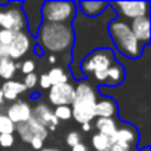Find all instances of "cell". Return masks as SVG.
Segmentation results:
<instances>
[{
  "instance_id": "cell-8",
  "label": "cell",
  "mask_w": 151,
  "mask_h": 151,
  "mask_svg": "<svg viewBox=\"0 0 151 151\" xmlns=\"http://www.w3.org/2000/svg\"><path fill=\"white\" fill-rule=\"evenodd\" d=\"M93 80L96 82L95 85L98 86H104V88H117L120 86L124 79H126V70L124 67L119 62V61H114L107 70L104 71H99V73H95L93 76ZM91 77V79H92Z\"/></svg>"
},
{
  "instance_id": "cell-5",
  "label": "cell",
  "mask_w": 151,
  "mask_h": 151,
  "mask_svg": "<svg viewBox=\"0 0 151 151\" xmlns=\"http://www.w3.org/2000/svg\"><path fill=\"white\" fill-rule=\"evenodd\" d=\"M114 61H116V56H114L113 49L99 47V49H95V50L89 52L82 59V62L79 64V71L83 74L85 79L89 80L95 73L107 70Z\"/></svg>"
},
{
  "instance_id": "cell-11",
  "label": "cell",
  "mask_w": 151,
  "mask_h": 151,
  "mask_svg": "<svg viewBox=\"0 0 151 151\" xmlns=\"http://www.w3.org/2000/svg\"><path fill=\"white\" fill-rule=\"evenodd\" d=\"M76 96V89L73 83H62V85H55L49 88L47 99L53 107H61V105H71Z\"/></svg>"
},
{
  "instance_id": "cell-19",
  "label": "cell",
  "mask_w": 151,
  "mask_h": 151,
  "mask_svg": "<svg viewBox=\"0 0 151 151\" xmlns=\"http://www.w3.org/2000/svg\"><path fill=\"white\" fill-rule=\"evenodd\" d=\"M95 127H96L98 133H101V135L111 139L113 135L116 133L117 127H119V122L116 119H96Z\"/></svg>"
},
{
  "instance_id": "cell-1",
  "label": "cell",
  "mask_w": 151,
  "mask_h": 151,
  "mask_svg": "<svg viewBox=\"0 0 151 151\" xmlns=\"http://www.w3.org/2000/svg\"><path fill=\"white\" fill-rule=\"evenodd\" d=\"M36 45L45 52H50L52 55L71 53L74 46V30L71 24H52L42 22L36 36Z\"/></svg>"
},
{
  "instance_id": "cell-39",
  "label": "cell",
  "mask_w": 151,
  "mask_h": 151,
  "mask_svg": "<svg viewBox=\"0 0 151 151\" xmlns=\"http://www.w3.org/2000/svg\"><path fill=\"white\" fill-rule=\"evenodd\" d=\"M139 151H150V147H144V148H141Z\"/></svg>"
},
{
  "instance_id": "cell-12",
  "label": "cell",
  "mask_w": 151,
  "mask_h": 151,
  "mask_svg": "<svg viewBox=\"0 0 151 151\" xmlns=\"http://www.w3.org/2000/svg\"><path fill=\"white\" fill-rule=\"evenodd\" d=\"M42 5L43 2H22V12L27 21V33L36 36L39 27L42 25Z\"/></svg>"
},
{
  "instance_id": "cell-18",
  "label": "cell",
  "mask_w": 151,
  "mask_h": 151,
  "mask_svg": "<svg viewBox=\"0 0 151 151\" xmlns=\"http://www.w3.org/2000/svg\"><path fill=\"white\" fill-rule=\"evenodd\" d=\"M2 93L5 96V101H17V98L24 93L27 91V88L24 86L22 82H18V80H9V82H5L2 85Z\"/></svg>"
},
{
  "instance_id": "cell-34",
  "label": "cell",
  "mask_w": 151,
  "mask_h": 151,
  "mask_svg": "<svg viewBox=\"0 0 151 151\" xmlns=\"http://www.w3.org/2000/svg\"><path fill=\"white\" fill-rule=\"evenodd\" d=\"M91 127H92L91 123H85V124H82V130H83V132H89Z\"/></svg>"
},
{
  "instance_id": "cell-35",
  "label": "cell",
  "mask_w": 151,
  "mask_h": 151,
  "mask_svg": "<svg viewBox=\"0 0 151 151\" xmlns=\"http://www.w3.org/2000/svg\"><path fill=\"white\" fill-rule=\"evenodd\" d=\"M40 151H61L59 148H52V147H47V148H42Z\"/></svg>"
},
{
  "instance_id": "cell-32",
  "label": "cell",
  "mask_w": 151,
  "mask_h": 151,
  "mask_svg": "<svg viewBox=\"0 0 151 151\" xmlns=\"http://www.w3.org/2000/svg\"><path fill=\"white\" fill-rule=\"evenodd\" d=\"M71 151H88V147H86L83 142H80V144H77V145H74V147L71 148Z\"/></svg>"
},
{
  "instance_id": "cell-40",
  "label": "cell",
  "mask_w": 151,
  "mask_h": 151,
  "mask_svg": "<svg viewBox=\"0 0 151 151\" xmlns=\"http://www.w3.org/2000/svg\"><path fill=\"white\" fill-rule=\"evenodd\" d=\"M3 58H5V56H3L2 53H0V62H2V59H3Z\"/></svg>"
},
{
  "instance_id": "cell-22",
  "label": "cell",
  "mask_w": 151,
  "mask_h": 151,
  "mask_svg": "<svg viewBox=\"0 0 151 151\" xmlns=\"http://www.w3.org/2000/svg\"><path fill=\"white\" fill-rule=\"evenodd\" d=\"M110 145H111V139L110 138H107V136H104V135H101L98 132L92 136V147L96 151H105Z\"/></svg>"
},
{
  "instance_id": "cell-13",
  "label": "cell",
  "mask_w": 151,
  "mask_h": 151,
  "mask_svg": "<svg viewBox=\"0 0 151 151\" xmlns=\"http://www.w3.org/2000/svg\"><path fill=\"white\" fill-rule=\"evenodd\" d=\"M31 117L43 127H46L47 132H55L59 124V120L53 116V111L43 102H39L34 108H31Z\"/></svg>"
},
{
  "instance_id": "cell-26",
  "label": "cell",
  "mask_w": 151,
  "mask_h": 151,
  "mask_svg": "<svg viewBox=\"0 0 151 151\" xmlns=\"http://www.w3.org/2000/svg\"><path fill=\"white\" fill-rule=\"evenodd\" d=\"M37 82H39V76L36 73H31V74H27L25 76V79H24V86L27 89H34L37 86Z\"/></svg>"
},
{
  "instance_id": "cell-29",
  "label": "cell",
  "mask_w": 151,
  "mask_h": 151,
  "mask_svg": "<svg viewBox=\"0 0 151 151\" xmlns=\"http://www.w3.org/2000/svg\"><path fill=\"white\" fill-rule=\"evenodd\" d=\"M37 85L42 88V89H49L50 88V82H49V77H47V74H40V77H39V82Z\"/></svg>"
},
{
  "instance_id": "cell-4",
  "label": "cell",
  "mask_w": 151,
  "mask_h": 151,
  "mask_svg": "<svg viewBox=\"0 0 151 151\" xmlns=\"http://www.w3.org/2000/svg\"><path fill=\"white\" fill-rule=\"evenodd\" d=\"M77 12V2L46 0L42 5V21L52 24H73Z\"/></svg>"
},
{
  "instance_id": "cell-7",
  "label": "cell",
  "mask_w": 151,
  "mask_h": 151,
  "mask_svg": "<svg viewBox=\"0 0 151 151\" xmlns=\"http://www.w3.org/2000/svg\"><path fill=\"white\" fill-rule=\"evenodd\" d=\"M110 6L114 9L119 18L126 21V19L148 17L151 3L147 0H141V2H110Z\"/></svg>"
},
{
  "instance_id": "cell-24",
  "label": "cell",
  "mask_w": 151,
  "mask_h": 151,
  "mask_svg": "<svg viewBox=\"0 0 151 151\" xmlns=\"http://www.w3.org/2000/svg\"><path fill=\"white\" fill-rule=\"evenodd\" d=\"M53 116L61 122H67V120H70L71 119V107H68V105H61V107H55V110H53Z\"/></svg>"
},
{
  "instance_id": "cell-15",
  "label": "cell",
  "mask_w": 151,
  "mask_h": 151,
  "mask_svg": "<svg viewBox=\"0 0 151 151\" xmlns=\"http://www.w3.org/2000/svg\"><path fill=\"white\" fill-rule=\"evenodd\" d=\"M133 36L136 37V40L142 45L147 46L150 45L151 36H150V15L148 17H141L136 19H132V22L129 24Z\"/></svg>"
},
{
  "instance_id": "cell-2",
  "label": "cell",
  "mask_w": 151,
  "mask_h": 151,
  "mask_svg": "<svg viewBox=\"0 0 151 151\" xmlns=\"http://www.w3.org/2000/svg\"><path fill=\"white\" fill-rule=\"evenodd\" d=\"M107 33L110 37V42L113 45V50L119 53L120 56L130 59V61H138L142 56L144 47L136 37L133 36L129 24L122 19V18H114L108 22L107 25Z\"/></svg>"
},
{
  "instance_id": "cell-17",
  "label": "cell",
  "mask_w": 151,
  "mask_h": 151,
  "mask_svg": "<svg viewBox=\"0 0 151 151\" xmlns=\"http://www.w3.org/2000/svg\"><path fill=\"white\" fill-rule=\"evenodd\" d=\"M108 8V2H77V9L85 18H98Z\"/></svg>"
},
{
  "instance_id": "cell-3",
  "label": "cell",
  "mask_w": 151,
  "mask_h": 151,
  "mask_svg": "<svg viewBox=\"0 0 151 151\" xmlns=\"http://www.w3.org/2000/svg\"><path fill=\"white\" fill-rule=\"evenodd\" d=\"M76 89V96L71 107V119H74L79 124L85 123H92L95 117V107L98 101V89L95 83H91L88 79L82 80L74 86Z\"/></svg>"
},
{
  "instance_id": "cell-16",
  "label": "cell",
  "mask_w": 151,
  "mask_h": 151,
  "mask_svg": "<svg viewBox=\"0 0 151 151\" xmlns=\"http://www.w3.org/2000/svg\"><path fill=\"white\" fill-rule=\"evenodd\" d=\"M117 102L111 98L102 96L99 101H96V107H95V117L96 119H114L117 117Z\"/></svg>"
},
{
  "instance_id": "cell-36",
  "label": "cell",
  "mask_w": 151,
  "mask_h": 151,
  "mask_svg": "<svg viewBox=\"0 0 151 151\" xmlns=\"http://www.w3.org/2000/svg\"><path fill=\"white\" fill-rule=\"evenodd\" d=\"M49 62H50V64H56V56H55V55H50V56H49Z\"/></svg>"
},
{
  "instance_id": "cell-20",
  "label": "cell",
  "mask_w": 151,
  "mask_h": 151,
  "mask_svg": "<svg viewBox=\"0 0 151 151\" xmlns=\"http://www.w3.org/2000/svg\"><path fill=\"white\" fill-rule=\"evenodd\" d=\"M15 73H17L15 61H12L9 58H3L2 62H0V79H3L5 82H9L14 79Z\"/></svg>"
},
{
  "instance_id": "cell-27",
  "label": "cell",
  "mask_w": 151,
  "mask_h": 151,
  "mask_svg": "<svg viewBox=\"0 0 151 151\" xmlns=\"http://www.w3.org/2000/svg\"><path fill=\"white\" fill-rule=\"evenodd\" d=\"M34 70H36V64H34V61H31V59H25V61L21 64V73L25 74V76L34 73Z\"/></svg>"
},
{
  "instance_id": "cell-21",
  "label": "cell",
  "mask_w": 151,
  "mask_h": 151,
  "mask_svg": "<svg viewBox=\"0 0 151 151\" xmlns=\"http://www.w3.org/2000/svg\"><path fill=\"white\" fill-rule=\"evenodd\" d=\"M47 74L49 77V82H50V86H55V85H62V83H68V76L65 74L64 68L61 67H53Z\"/></svg>"
},
{
  "instance_id": "cell-38",
  "label": "cell",
  "mask_w": 151,
  "mask_h": 151,
  "mask_svg": "<svg viewBox=\"0 0 151 151\" xmlns=\"http://www.w3.org/2000/svg\"><path fill=\"white\" fill-rule=\"evenodd\" d=\"M3 102H5V96H3L2 91H0V105H3Z\"/></svg>"
},
{
  "instance_id": "cell-9",
  "label": "cell",
  "mask_w": 151,
  "mask_h": 151,
  "mask_svg": "<svg viewBox=\"0 0 151 151\" xmlns=\"http://www.w3.org/2000/svg\"><path fill=\"white\" fill-rule=\"evenodd\" d=\"M31 43H34V39H31V36L27 31H17L14 40L11 42V45L5 49L3 55L5 58H9L12 61L15 59H21L22 56L27 55V52L31 47Z\"/></svg>"
},
{
  "instance_id": "cell-6",
  "label": "cell",
  "mask_w": 151,
  "mask_h": 151,
  "mask_svg": "<svg viewBox=\"0 0 151 151\" xmlns=\"http://www.w3.org/2000/svg\"><path fill=\"white\" fill-rule=\"evenodd\" d=\"M0 30L27 31V21L22 12V2H6L0 6Z\"/></svg>"
},
{
  "instance_id": "cell-37",
  "label": "cell",
  "mask_w": 151,
  "mask_h": 151,
  "mask_svg": "<svg viewBox=\"0 0 151 151\" xmlns=\"http://www.w3.org/2000/svg\"><path fill=\"white\" fill-rule=\"evenodd\" d=\"M30 98H31V99H37V98H40V93H39V92H34V93L30 95Z\"/></svg>"
},
{
  "instance_id": "cell-31",
  "label": "cell",
  "mask_w": 151,
  "mask_h": 151,
  "mask_svg": "<svg viewBox=\"0 0 151 151\" xmlns=\"http://www.w3.org/2000/svg\"><path fill=\"white\" fill-rule=\"evenodd\" d=\"M43 144H45V142H43V141H40V139H33V141L30 142V145H31L34 150H39V151L43 148Z\"/></svg>"
},
{
  "instance_id": "cell-30",
  "label": "cell",
  "mask_w": 151,
  "mask_h": 151,
  "mask_svg": "<svg viewBox=\"0 0 151 151\" xmlns=\"http://www.w3.org/2000/svg\"><path fill=\"white\" fill-rule=\"evenodd\" d=\"M105 151H129V150L124 148V147H120V145H117V144H114V142H111V145H110Z\"/></svg>"
},
{
  "instance_id": "cell-28",
  "label": "cell",
  "mask_w": 151,
  "mask_h": 151,
  "mask_svg": "<svg viewBox=\"0 0 151 151\" xmlns=\"http://www.w3.org/2000/svg\"><path fill=\"white\" fill-rule=\"evenodd\" d=\"M15 142L14 135H0V147L3 148H11Z\"/></svg>"
},
{
  "instance_id": "cell-10",
  "label": "cell",
  "mask_w": 151,
  "mask_h": 151,
  "mask_svg": "<svg viewBox=\"0 0 151 151\" xmlns=\"http://www.w3.org/2000/svg\"><path fill=\"white\" fill-rule=\"evenodd\" d=\"M15 130L18 132L19 138L24 142H27V144H30L33 139H40V141L45 142L47 139V136H49L47 129L43 127L40 123H37L33 117L28 122H25V123L15 124Z\"/></svg>"
},
{
  "instance_id": "cell-33",
  "label": "cell",
  "mask_w": 151,
  "mask_h": 151,
  "mask_svg": "<svg viewBox=\"0 0 151 151\" xmlns=\"http://www.w3.org/2000/svg\"><path fill=\"white\" fill-rule=\"evenodd\" d=\"M33 49H34V53H36L37 56H43V55H45V52H43V50H42V49H40L37 45H34V47H33Z\"/></svg>"
},
{
  "instance_id": "cell-25",
  "label": "cell",
  "mask_w": 151,
  "mask_h": 151,
  "mask_svg": "<svg viewBox=\"0 0 151 151\" xmlns=\"http://www.w3.org/2000/svg\"><path fill=\"white\" fill-rule=\"evenodd\" d=\"M82 142V135L77 132V130H71L67 136H65V144L68 145V147H74V145H77V144H80Z\"/></svg>"
},
{
  "instance_id": "cell-23",
  "label": "cell",
  "mask_w": 151,
  "mask_h": 151,
  "mask_svg": "<svg viewBox=\"0 0 151 151\" xmlns=\"http://www.w3.org/2000/svg\"><path fill=\"white\" fill-rule=\"evenodd\" d=\"M15 124L9 120L6 114H0V135H14Z\"/></svg>"
},
{
  "instance_id": "cell-14",
  "label": "cell",
  "mask_w": 151,
  "mask_h": 151,
  "mask_svg": "<svg viewBox=\"0 0 151 151\" xmlns=\"http://www.w3.org/2000/svg\"><path fill=\"white\" fill-rule=\"evenodd\" d=\"M6 116L14 124L25 123L31 119V107L25 101H15L6 110Z\"/></svg>"
}]
</instances>
